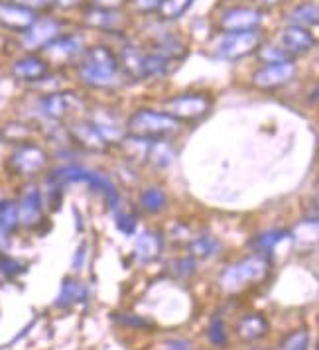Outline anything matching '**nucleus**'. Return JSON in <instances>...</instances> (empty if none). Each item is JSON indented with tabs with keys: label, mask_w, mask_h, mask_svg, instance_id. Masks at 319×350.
Instances as JSON below:
<instances>
[{
	"label": "nucleus",
	"mask_w": 319,
	"mask_h": 350,
	"mask_svg": "<svg viewBox=\"0 0 319 350\" xmlns=\"http://www.w3.org/2000/svg\"><path fill=\"white\" fill-rule=\"evenodd\" d=\"M77 77L79 81L97 91H109L120 85V64L116 51L109 46H93L87 48L85 55L77 65Z\"/></svg>",
	"instance_id": "f257e3e1"
},
{
	"label": "nucleus",
	"mask_w": 319,
	"mask_h": 350,
	"mask_svg": "<svg viewBox=\"0 0 319 350\" xmlns=\"http://www.w3.org/2000/svg\"><path fill=\"white\" fill-rule=\"evenodd\" d=\"M183 124L172 118L164 111L154 109H138L128 116L125 130L128 136L142 138V140H160V138H174L181 132Z\"/></svg>",
	"instance_id": "f03ea898"
},
{
	"label": "nucleus",
	"mask_w": 319,
	"mask_h": 350,
	"mask_svg": "<svg viewBox=\"0 0 319 350\" xmlns=\"http://www.w3.org/2000/svg\"><path fill=\"white\" fill-rule=\"evenodd\" d=\"M272 262L268 254L262 252H255V254L240 258L239 262L227 266L219 278V284L225 291L237 293L244 287L253 286V284H260L268 273H270Z\"/></svg>",
	"instance_id": "7ed1b4c3"
},
{
	"label": "nucleus",
	"mask_w": 319,
	"mask_h": 350,
	"mask_svg": "<svg viewBox=\"0 0 319 350\" xmlns=\"http://www.w3.org/2000/svg\"><path fill=\"white\" fill-rule=\"evenodd\" d=\"M48 150L36 142L12 146V150L6 158V170L20 179H28V181H32L34 177L44 174L48 170Z\"/></svg>",
	"instance_id": "20e7f679"
},
{
	"label": "nucleus",
	"mask_w": 319,
	"mask_h": 350,
	"mask_svg": "<svg viewBox=\"0 0 319 350\" xmlns=\"http://www.w3.org/2000/svg\"><path fill=\"white\" fill-rule=\"evenodd\" d=\"M264 42L260 28L251 32H225L215 40L211 55L219 62H239L256 53Z\"/></svg>",
	"instance_id": "39448f33"
},
{
	"label": "nucleus",
	"mask_w": 319,
	"mask_h": 350,
	"mask_svg": "<svg viewBox=\"0 0 319 350\" xmlns=\"http://www.w3.org/2000/svg\"><path fill=\"white\" fill-rule=\"evenodd\" d=\"M211 109H213V98L207 93H199V91L181 93L164 100V112L181 124L205 118Z\"/></svg>",
	"instance_id": "423d86ee"
},
{
	"label": "nucleus",
	"mask_w": 319,
	"mask_h": 350,
	"mask_svg": "<svg viewBox=\"0 0 319 350\" xmlns=\"http://www.w3.org/2000/svg\"><path fill=\"white\" fill-rule=\"evenodd\" d=\"M85 51H87V48H85L83 36L64 32L53 42H49L40 53L48 62L49 67H69V65L79 64Z\"/></svg>",
	"instance_id": "0eeeda50"
},
{
	"label": "nucleus",
	"mask_w": 319,
	"mask_h": 350,
	"mask_svg": "<svg viewBox=\"0 0 319 350\" xmlns=\"http://www.w3.org/2000/svg\"><path fill=\"white\" fill-rule=\"evenodd\" d=\"M16 208L20 228H26V230L38 228L46 217V203H44L42 187L34 181H26L16 197Z\"/></svg>",
	"instance_id": "6e6552de"
},
{
	"label": "nucleus",
	"mask_w": 319,
	"mask_h": 350,
	"mask_svg": "<svg viewBox=\"0 0 319 350\" xmlns=\"http://www.w3.org/2000/svg\"><path fill=\"white\" fill-rule=\"evenodd\" d=\"M83 107V100L73 91H51L38 98V112L44 120L64 122Z\"/></svg>",
	"instance_id": "1a4fd4ad"
},
{
	"label": "nucleus",
	"mask_w": 319,
	"mask_h": 350,
	"mask_svg": "<svg viewBox=\"0 0 319 350\" xmlns=\"http://www.w3.org/2000/svg\"><path fill=\"white\" fill-rule=\"evenodd\" d=\"M64 33V20L53 16H38L32 26L20 36L22 48L28 51H42L53 42L58 36Z\"/></svg>",
	"instance_id": "9d476101"
},
{
	"label": "nucleus",
	"mask_w": 319,
	"mask_h": 350,
	"mask_svg": "<svg viewBox=\"0 0 319 350\" xmlns=\"http://www.w3.org/2000/svg\"><path fill=\"white\" fill-rule=\"evenodd\" d=\"M264 20V12L256 6H235L219 14L217 28L225 32H251L258 30Z\"/></svg>",
	"instance_id": "9b49d317"
},
{
	"label": "nucleus",
	"mask_w": 319,
	"mask_h": 350,
	"mask_svg": "<svg viewBox=\"0 0 319 350\" xmlns=\"http://www.w3.org/2000/svg\"><path fill=\"white\" fill-rule=\"evenodd\" d=\"M296 73H298L296 62L260 65L253 73L251 81L258 91H276V89L286 87L288 83L296 77Z\"/></svg>",
	"instance_id": "f8f14e48"
},
{
	"label": "nucleus",
	"mask_w": 319,
	"mask_h": 350,
	"mask_svg": "<svg viewBox=\"0 0 319 350\" xmlns=\"http://www.w3.org/2000/svg\"><path fill=\"white\" fill-rule=\"evenodd\" d=\"M49 71L51 67L48 62L42 57V53H36V51H28L10 64V75L26 85L42 83L49 75Z\"/></svg>",
	"instance_id": "ddd939ff"
},
{
	"label": "nucleus",
	"mask_w": 319,
	"mask_h": 350,
	"mask_svg": "<svg viewBox=\"0 0 319 350\" xmlns=\"http://www.w3.org/2000/svg\"><path fill=\"white\" fill-rule=\"evenodd\" d=\"M38 12L26 6H20L10 0H0V28L6 32L22 36L38 20Z\"/></svg>",
	"instance_id": "4468645a"
},
{
	"label": "nucleus",
	"mask_w": 319,
	"mask_h": 350,
	"mask_svg": "<svg viewBox=\"0 0 319 350\" xmlns=\"http://www.w3.org/2000/svg\"><path fill=\"white\" fill-rule=\"evenodd\" d=\"M280 46L296 59L300 55H307L311 49L316 48V36L307 28L288 24L280 33Z\"/></svg>",
	"instance_id": "2eb2a0df"
},
{
	"label": "nucleus",
	"mask_w": 319,
	"mask_h": 350,
	"mask_svg": "<svg viewBox=\"0 0 319 350\" xmlns=\"http://www.w3.org/2000/svg\"><path fill=\"white\" fill-rule=\"evenodd\" d=\"M67 130H69L71 142L89 152H105L109 148V144L103 140V136L97 132V128L87 118H75L71 122V128Z\"/></svg>",
	"instance_id": "dca6fc26"
},
{
	"label": "nucleus",
	"mask_w": 319,
	"mask_h": 350,
	"mask_svg": "<svg viewBox=\"0 0 319 350\" xmlns=\"http://www.w3.org/2000/svg\"><path fill=\"white\" fill-rule=\"evenodd\" d=\"M85 26L99 30L103 33H118L123 30L125 18L120 14V10H101V8H89L83 14Z\"/></svg>",
	"instance_id": "f3484780"
},
{
	"label": "nucleus",
	"mask_w": 319,
	"mask_h": 350,
	"mask_svg": "<svg viewBox=\"0 0 319 350\" xmlns=\"http://www.w3.org/2000/svg\"><path fill=\"white\" fill-rule=\"evenodd\" d=\"M164 250V237L158 230H142L136 242H134V258L140 262V264H152L156 262Z\"/></svg>",
	"instance_id": "a211bd4d"
},
{
	"label": "nucleus",
	"mask_w": 319,
	"mask_h": 350,
	"mask_svg": "<svg viewBox=\"0 0 319 350\" xmlns=\"http://www.w3.org/2000/svg\"><path fill=\"white\" fill-rule=\"evenodd\" d=\"M150 51L156 53V55H162L164 59H168L172 64H177V62L186 59V55H188V44L181 38H177L176 33L164 32L160 33L158 38H154Z\"/></svg>",
	"instance_id": "6ab92c4d"
},
{
	"label": "nucleus",
	"mask_w": 319,
	"mask_h": 350,
	"mask_svg": "<svg viewBox=\"0 0 319 350\" xmlns=\"http://www.w3.org/2000/svg\"><path fill=\"white\" fill-rule=\"evenodd\" d=\"M237 336L244 342H255L264 338L268 331H270V325H268V319L264 317L262 313H248L244 317L239 319L237 323Z\"/></svg>",
	"instance_id": "aec40b11"
},
{
	"label": "nucleus",
	"mask_w": 319,
	"mask_h": 350,
	"mask_svg": "<svg viewBox=\"0 0 319 350\" xmlns=\"http://www.w3.org/2000/svg\"><path fill=\"white\" fill-rule=\"evenodd\" d=\"M85 183H87L93 191L103 195V199L107 201V207L111 208V211H116V208H118V203H120V193H118L116 185L112 183V179L109 177V175L103 174V172L89 170V175H87Z\"/></svg>",
	"instance_id": "412c9836"
},
{
	"label": "nucleus",
	"mask_w": 319,
	"mask_h": 350,
	"mask_svg": "<svg viewBox=\"0 0 319 350\" xmlns=\"http://www.w3.org/2000/svg\"><path fill=\"white\" fill-rule=\"evenodd\" d=\"M176 159V146L170 138H160V140H150L148 144V154H146V163L152 167L166 170L174 163Z\"/></svg>",
	"instance_id": "4be33fe9"
},
{
	"label": "nucleus",
	"mask_w": 319,
	"mask_h": 350,
	"mask_svg": "<svg viewBox=\"0 0 319 350\" xmlns=\"http://www.w3.org/2000/svg\"><path fill=\"white\" fill-rule=\"evenodd\" d=\"M36 126L28 124L26 120H8L0 126V144L18 146V144L34 142Z\"/></svg>",
	"instance_id": "5701e85b"
},
{
	"label": "nucleus",
	"mask_w": 319,
	"mask_h": 350,
	"mask_svg": "<svg viewBox=\"0 0 319 350\" xmlns=\"http://www.w3.org/2000/svg\"><path fill=\"white\" fill-rule=\"evenodd\" d=\"M87 295H89V291H87V287L83 286L81 282L73 280V278H65L64 282H62L60 295H58V299H55L53 305L58 309H69L73 305H79V303L85 301Z\"/></svg>",
	"instance_id": "b1692460"
},
{
	"label": "nucleus",
	"mask_w": 319,
	"mask_h": 350,
	"mask_svg": "<svg viewBox=\"0 0 319 350\" xmlns=\"http://www.w3.org/2000/svg\"><path fill=\"white\" fill-rule=\"evenodd\" d=\"M288 22L292 26H302V28H307L311 30L314 26H318L319 22V10L318 4L307 0V2H302V4H296L290 14H288Z\"/></svg>",
	"instance_id": "393cba45"
},
{
	"label": "nucleus",
	"mask_w": 319,
	"mask_h": 350,
	"mask_svg": "<svg viewBox=\"0 0 319 350\" xmlns=\"http://www.w3.org/2000/svg\"><path fill=\"white\" fill-rule=\"evenodd\" d=\"M223 244L221 240L211 237V234H201L197 239H192V242L188 244V252L195 260H207V258H213L221 252Z\"/></svg>",
	"instance_id": "a878e982"
},
{
	"label": "nucleus",
	"mask_w": 319,
	"mask_h": 350,
	"mask_svg": "<svg viewBox=\"0 0 319 350\" xmlns=\"http://www.w3.org/2000/svg\"><path fill=\"white\" fill-rule=\"evenodd\" d=\"M290 237V230L288 228H270V230H264L260 234H256L255 240L251 242V246L255 248L256 252H262V254H270L272 250L282 242L284 239Z\"/></svg>",
	"instance_id": "bb28decb"
},
{
	"label": "nucleus",
	"mask_w": 319,
	"mask_h": 350,
	"mask_svg": "<svg viewBox=\"0 0 319 350\" xmlns=\"http://www.w3.org/2000/svg\"><path fill=\"white\" fill-rule=\"evenodd\" d=\"M138 203H140V208L146 213L158 215L168 205V195L160 187H146L138 197Z\"/></svg>",
	"instance_id": "cd10ccee"
},
{
	"label": "nucleus",
	"mask_w": 319,
	"mask_h": 350,
	"mask_svg": "<svg viewBox=\"0 0 319 350\" xmlns=\"http://www.w3.org/2000/svg\"><path fill=\"white\" fill-rule=\"evenodd\" d=\"M0 228H4L10 234H16L18 230H20L16 199L0 197Z\"/></svg>",
	"instance_id": "c85d7f7f"
},
{
	"label": "nucleus",
	"mask_w": 319,
	"mask_h": 350,
	"mask_svg": "<svg viewBox=\"0 0 319 350\" xmlns=\"http://www.w3.org/2000/svg\"><path fill=\"white\" fill-rule=\"evenodd\" d=\"M193 2L195 0H162V4H160L156 14L164 22H174V20H179V18L192 8Z\"/></svg>",
	"instance_id": "c756f323"
},
{
	"label": "nucleus",
	"mask_w": 319,
	"mask_h": 350,
	"mask_svg": "<svg viewBox=\"0 0 319 350\" xmlns=\"http://www.w3.org/2000/svg\"><path fill=\"white\" fill-rule=\"evenodd\" d=\"M258 59L262 62V65H272V64H286V62H296L286 49L278 44H270V42H264L258 51H256Z\"/></svg>",
	"instance_id": "7c9ffc66"
},
{
	"label": "nucleus",
	"mask_w": 319,
	"mask_h": 350,
	"mask_svg": "<svg viewBox=\"0 0 319 350\" xmlns=\"http://www.w3.org/2000/svg\"><path fill=\"white\" fill-rule=\"evenodd\" d=\"M207 338L215 349H225L229 345V331H227L225 321L219 315L211 319L207 327Z\"/></svg>",
	"instance_id": "2f4dec72"
},
{
	"label": "nucleus",
	"mask_w": 319,
	"mask_h": 350,
	"mask_svg": "<svg viewBox=\"0 0 319 350\" xmlns=\"http://www.w3.org/2000/svg\"><path fill=\"white\" fill-rule=\"evenodd\" d=\"M26 270H28V266L14 256H10V252L0 254V275L4 280H16L18 275L26 273Z\"/></svg>",
	"instance_id": "473e14b6"
},
{
	"label": "nucleus",
	"mask_w": 319,
	"mask_h": 350,
	"mask_svg": "<svg viewBox=\"0 0 319 350\" xmlns=\"http://www.w3.org/2000/svg\"><path fill=\"white\" fill-rule=\"evenodd\" d=\"M170 273L177 278V280H190L193 278L195 273H197V260L192 258V256L188 254L186 258H177L174 260L172 264H170Z\"/></svg>",
	"instance_id": "72a5a7b5"
},
{
	"label": "nucleus",
	"mask_w": 319,
	"mask_h": 350,
	"mask_svg": "<svg viewBox=\"0 0 319 350\" xmlns=\"http://www.w3.org/2000/svg\"><path fill=\"white\" fill-rule=\"evenodd\" d=\"M309 340H311L309 333L305 329H300V331H294V333L284 336L276 350H307L309 349Z\"/></svg>",
	"instance_id": "f704fd0d"
},
{
	"label": "nucleus",
	"mask_w": 319,
	"mask_h": 350,
	"mask_svg": "<svg viewBox=\"0 0 319 350\" xmlns=\"http://www.w3.org/2000/svg\"><path fill=\"white\" fill-rule=\"evenodd\" d=\"M136 226H138V217L130 211H118L116 213V228L127 234V237H132L136 232Z\"/></svg>",
	"instance_id": "c9c22d12"
},
{
	"label": "nucleus",
	"mask_w": 319,
	"mask_h": 350,
	"mask_svg": "<svg viewBox=\"0 0 319 350\" xmlns=\"http://www.w3.org/2000/svg\"><path fill=\"white\" fill-rule=\"evenodd\" d=\"M114 319L120 323V325H125V327H132V329H150V327H154L150 321H146L140 315H132V313H116Z\"/></svg>",
	"instance_id": "e433bc0d"
},
{
	"label": "nucleus",
	"mask_w": 319,
	"mask_h": 350,
	"mask_svg": "<svg viewBox=\"0 0 319 350\" xmlns=\"http://www.w3.org/2000/svg\"><path fill=\"white\" fill-rule=\"evenodd\" d=\"M132 6H134V10L138 12V14H144V16H148V14H156L160 8V4H162V0H128Z\"/></svg>",
	"instance_id": "4c0bfd02"
},
{
	"label": "nucleus",
	"mask_w": 319,
	"mask_h": 350,
	"mask_svg": "<svg viewBox=\"0 0 319 350\" xmlns=\"http://www.w3.org/2000/svg\"><path fill=\"white\" fill-rule=\"evenodd\" d=\"M128 0H87L89 8H101V10H120L127 6Z\"/></svg>",
	"instance_id": "58836bf2"
},
{
	"label": "nucleus",
	"mask_w": 319,
	"mask_h": 350,
	"mask_svg": "<svg viewBox=\"0 0 319 350\" xmlns=\"http://www.w3.org/2000/svg\"><path fill=\"white\" fill-rule=\"evenodd\" d=\"M10 2H16L20 6H26L34 12H40V10H46L53 6V0H10Z\"/></svg>",
	"instance_id": "ea45409f"
},
{
	"label": "nucleus",
	"mask_w": 319,
	"mask_h": 350,
	"mask_svg": "<svg viewBox=\"0 0 319 350\" xmlns=\"http://www.w3.org/2000/svg\"><path fill=\"white\" fill-rule=\"evenodd\" d=\"M12 237L10 232H6L4 228H0V254H8L12 248Z\"/></svg>",
	"instance_id": "a19ab883"
},
{
	"label": "nucleus",
	"mask_w": 319,
	"mask_h": 350,
	"mask_svg": "<svg viewBox=\"0 0 319 350\" xmlns=\"http://www.w3.org/2000/svg\"><path fill=\"white\" fill-rule=\"evenodd\" d=\"M83 0H53V8H60V10H73L81 6Z\"/></svg>",
	"instance_id": "79ce46f5"
},
{
	"label": "nucleus",
	"mask_w": 319,
	"mask_h": 350,
	"mask_svg": "<svg viewBox=\"0 0 319 350\" xmlns=\"http://www.w3.org/2000/svg\"><path fill=\"white\" fill-rule=\"evenodd\" d=\"M284 0H256V8H260L262 12L264 10H268V8H276V6H280Z\"/></svg>",
	"instance_id": "37998d69"
},
{
	"label": "nucleus",
	"mask_w": 319,
	"mask_h": 350,
	"mask_svg": "<svg viewBox=\"0 0 319 350\" xmlns=\"http://www.w3.org/2000/svg\"><path fill=\"white\" fill-rule=\"evenodd\" d=\"M85 250H87V244H81L79 250L75 252V260H73V268L75 270H79L81 266H83V262H85Z\"/></svg>",
	"instance_id": "c03bdc74"
},
{
	"label": "nucleus",
	"mask_w": 319,
	"mask_h": 350,
	"mask_svg": "<svg viewBox=\"0 0 319 350\" xmlns=\"http://www.w3.org/2000/svg\"><path fill=\"white\" fill-rule=\"evenodd\" d=\"M256 350H262V349H256Z\"/></svg>",
	"instance_id": "a18cd8bd"
}]
</instances>
